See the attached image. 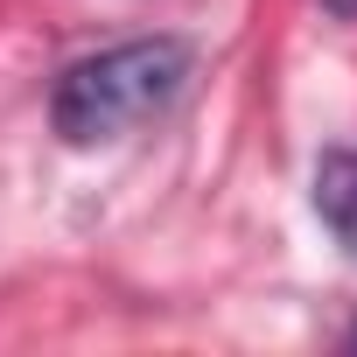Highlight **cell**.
Segmentation results:
<instances>
[{
  "mask_svg": "<svg viewBox=\"0 0 357 357\" xmlns=\"http://www.w3.org/2000/svg\"><path fill=\"white\" fill-rule=\"evenodd\" d=\"M350 350H357V329H350Z\"/></svg>",
  "mask_w": 357,
  "mask_h": 357,
  "instance_id": "cell-4",
  "label": "cell"
},
{
  "mask_svg": "<svg viewBox=\"0 0 357 357\" xmlns=\"http://www.w3.org/2000/svg\"><path fill=\"white\" fill-rule=\"evenodd\" d=\"M315 218L357 252V147L322 154V168H315Z\"/></svg>",
  "mask_w": 357,
  "mask_h": 357,
  "instance_id": "cell-2",
  "label": "cell"
},
{
  "mask_svg": "<svg viewBox=\"0 0 357 357\" xmlns=\"http://www.w3.org/2000/svg\"><path fill=\"white\" fill-rule=\"evenodd\" d=\"M322 8H329V15H343V22H350V15H357V0H322Z\"/></svg>",
  "mask_w": 357,
  "mask_h": 357,
  "instance_id": "cell-3",
  "label": "cell"
},
{
  "mask_svg": "<svg viewBox=\"0 0 357 357\" xmlns=\"http://www.w3.org/2000/svg\"><path fill=\"white\" fill-rule=\"evenodd\" d=\"M197 70V50L183 36H133V43H112L84 63H70L56 77V98H50V119L70 147H105V140H126L133 126L161 119L175 98H183Z\"/></svg>",
  "mask_w": 357,
  "mask_h": 357,
  "instance_id": "cell-1",
  "label": "cell"
}]
</instances>
